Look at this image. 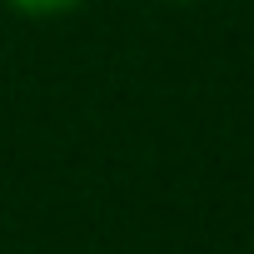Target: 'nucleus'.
I'll use <instances>...</instances> for the list:
<instances>
[{"instance_id":"obj_1","label":"nucleus","mask_w":254,"mask_h":254,"mask_svg":"<svg viewBox=\"0 0 254 254\" xmlns=\"http://www.w3.org/2000/svg\"><path fill=\"white\" fill-rule=\"evenodd\" d=\"M0 5L20 20H60V15H75L85 0H0Z\"/></svg>"},{"instance_id":"obj_2","label":"nucleus","mask_w":254,"mask_h":254,"mask_svg":"<svg viewBox=\"0 0 254 254\" xmlns=\"http://www.w3.org/2000/svg\"><path fill=\"white\" fill-rule=\"evenodd\" d=\"M165 5H199V0H165Z\"/></svg>"}]
</instances>
